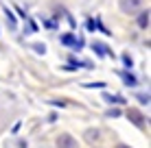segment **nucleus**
I'll list each match as a JSON object with an SVG mask.
<instances>
[{"mask_svg":"<svg viewBox=\"0 0 151 148\" xmlns=\"http://www.w3.org/2000/svg\"><path fill=\"white\" fill-rule=\"evenodd\" d=\"M118 7L123 13H138L142 9V0H118Z\"/></svg>","mask_w":151,"mask_h":148,"instance_id":"nucleus-1","label":"nucleus"},{"mask_svg":"<svg viewBox=\"0 0 151 148\" xmlns=\"http://www.w3.org/2000/svg\"><path fill=\"white\" fill-rule=\"evenodd\" d=\"M57 148H79V144H77V140L68 133H61L59 137H57Z\"/></svg>","mask_w":151,"mask_h":148,"instance_id":"nucleus-2","label":"nucleus"},{"mask_svg":"<svg viewBox=\"0 0 151 148\" xmlns=\"http://www.w3.org/2000/svg\"><path fill=\"white\" fill-rule=\"evenodd\" d=\"M127 118H129V122H134L138 129H142V126H145V115L140 113L138 109H127Z\"/></svg>","mask_w":151,"mask_h":148,"instance_id":"nucleus-3","label":"nucleus"},{"mask_svg":"<svg viewBox=\"0 0 151 148\" xmlns=\"http://www.w3.org/2000/svg\"><path fill=\"white\" fill-rule=\"evenodd\" d=\"M138 26L149 28V11H138Z\"/></svg>","mask_w":151,"mask_h":148,"instance_id":"nucleus-4","label":"nucleus"},{"mask_svg":"<svg viewBox=\"0 0 151 148\" xmlns=\"http://www.w3.org/2000/svg\"><path fill=\"white\" fill-rule=\"evenodd\" d=\"M61 42H64V44H70V46H75V48H77V50H79V46L83 44V42H81V39H77V37H72V35H64V37H61Z\"/></svg>","mask_w":151,"mask_h":148,"instance_id":"nucleus-5","label":"nucleus"},{"mask_svg":"<svg viewBox=\"0 0 151 148\" xmlns=\"http://www.w3.org/2000/svg\"><path fill=\"white\" fill-rule=\"evenodd\" d=\"M86 140L88 142H96V140H101V133H99L96 129H88L86 131Z\"/></svg>","mask_w":151,"mask_h":148,"instance_id":"nucleus-6","label":"nucleus"},{"mask_svg":"<svg viewBox=\"0 0 151 148\" xmlns=\"http://www.w3.org/2000/svg\"><path fill=\"white\" fill-rule=\"evenodd\" d=\"M105 100L107 103H114V105H123L125 103V98H121V96H110V94H105Z\"/></svg>","mask_w":151,"mask_h":148,"instance_id":"nucleus-7","label":"nucleus"},{"mask_svg":"<svg viewBox=\"0 0 151 148\" xmlns=\"http://www.w3.org/2000/svg\"><path fill=\"white\" fill-rule=\"evenodd\" d=\"M92 48H94L96 52L101 55V57H107V55H110V52H107V50H105V46H103V44H94V46H92Z\"/></svg>","mask_w":151,"mask_h":148,"instance_id":"nucleus-8","label":"nucleus"},{"mask_svg":"<svg viewBox=\"0 0 151 148\" xmlns=\"http://www.w3.org/2000/svg\"><path fill=\"white\" fill-rule=\"evenodd\" d=\"M118 74L125 79V83H127V85H136V79H134L132 74H127V72H118Z\"/></svg>","mask_w":151,"mask_h":148,"instance_id":"nucleus-9","label":"nucleus"},{"mask_svg":"<svg viewBox=\"0 0 151 148\" xmlns=\"http://www.w3.org/2000/svg\"><path fill=\"white\" fill-rule=\"evenodd\" d=\"M107 115H110V118H118L121 111H118V109H110V111H107Z\"/></svg>","mask_w":151,"mask_h":148,"instance_id":"nucleus-10","label":"nucleus"},{"mask_svg":"<svg viewBox=\"0 0 151 148\" xmlns=\"http://www.w3.org/2000/svg\"><path fill=\"white\" fill-rule=\"evenodd\" d=\"M138 98H140V103H142V105H149V96H138Z\"/></svg>","mask_w":151,"mask_h":148,"instance_id":"nucleus-11","label":"nucleus"},{"mask_svg":"<svg viewBox=\"0 0 151 148\" xmlns=\"http://www.w3.org/2000/svg\"><path fill=\"white\" fill-rule=\"evenodd\" d=\"M116 148H132V146H127V144H118Z\"/></svg>","mask_w":151,"mask_h":148,"instance_id":"nucleus-12","label":"nucleus"}]
</instances>
